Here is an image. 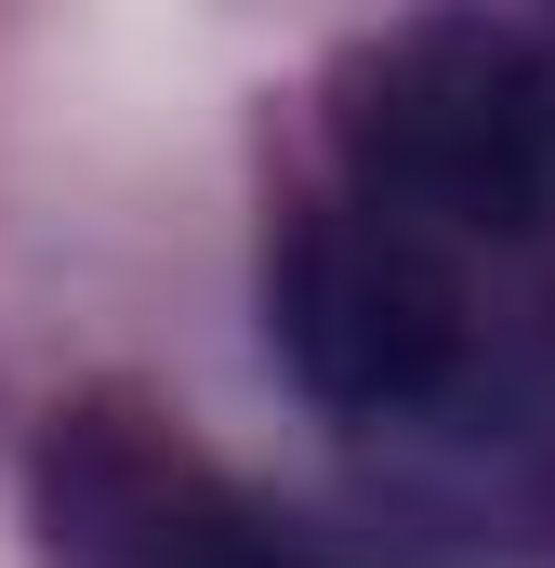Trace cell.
I'll use <instances>...</instances> for the list:
<instances>
[{"label": "cell", "mask_w": 555, "mask_h": 568, "mask_svg": "<svg viewBox=\"0 0 555 568\" xmlns=\"http://www.w3.org/2000/svg\"><path fill=\"white\" fill-rule=\"evenodd\" d=\"M278 344L317 410L436 424L476 397V278H463V252L411 239L397 212L344 199V212H304L278 252Z\"/></svg>", "instance_id": "cell-2"}, {"label": "cell", "mask_w": 555, "mask_h": 568, "mask_svg": "<svg viewBox=\"0 0 555 568\" xmlns=\"http://www.w3.org/2000/svg\"><path fill=\"white\" fill-rule=\"evenodd\" d=\"M357 199L436 252H516L555 225V53L529 27H411L344 106Z\"/></svg>", "instance_id": "cell-1"}, {"label": "cell", "mask_w": 555, "mask_h": 568, "mask_svg": "<svg viewBox=\"0 0 555 568\" xmlns=\"http://www.w3.org/2000/svg\"><path fill=\"white\" fill-rule=\"evenodd\" d=\"M67 542L93 568H344L317 556V542H291L278 516L252 503H225L212 476H185V463H80V489H67Z\"/></svg>", "instance_id": "cell-3"}]
</instances>
